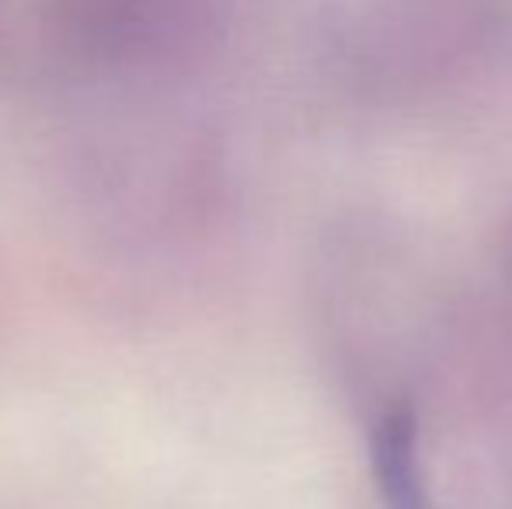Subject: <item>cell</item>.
Wrapping results in <instances>:
<instances>
[{
  "instance_id": "6da1fadb",
  "label": "cell",
  "mask_w": 512,
  "mask_h": 509,
  "mask_svg": "<svg viewBox=\"0 0 512 509\" xmlns=\"http://www.w3.org/2000/svg\"><path fill=\"white\" fill-rule=\"evenodd\" d=\"M373 478L387 509H432L425 471L418 461V429L408 408H394L377 422L370 440Z\"/></svg>"
}]
</instances>
